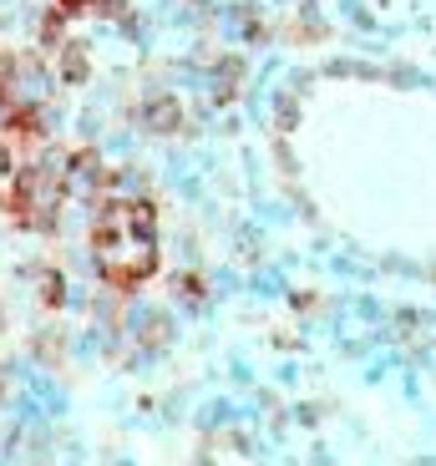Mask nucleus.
<instances>
[{
    "label": "nucleus",
    "mask_w": 436,
    "mask_h": 466,
    "mask_svg": "<svg viewBox=\"0 0 436 466\" xmlns=\"http://www.w3.org/2000/svg\"><path fill=\"white\" fill-rule=\"evenodd\" d=\"M92 258L106 289L137 294L157 274V208L147 198H112L92 218Z\"/></svg>",
    "instance_id": "nucleus-1"
},
{
    "label": "nucleus",
    "mask_w": 436,
    "mask_h": 466,
    "mask_svg": "<svg viewBox=\"0 0 436 466\" xmlns=\"http://www.w3.org/2000/svg\"><path fill=\"white\" fill-rule=\"evenodd\" d=\"M61 193H66V173H56V167H21L11 183V193H5V213H11L15 228H31V233H51L61 218Z\"/></svg>",
    "instance_id": "nucleus-2"
},
{
    "label": "nucleus",
    "mask_w": 436,
    "mask_h": 466,
    "mask_svg": "<svg viewBox=\"0 0 436 466\" xmlns=\"http://www.w3.org/2000/svg\"><path fill=\"white\" fill-rule=\"evenodd\" d=\"M0 127H5V137H15V142H41V137H46L41 106H31V102H11V106H0Z\"/></svg>",
    "instance_id": "nucleus-3"
},
{
    "label": "nucleus",
    "mask_w": 436,
    "mask_h": 466,
    "mask_svg": "<svg viewBox=\"0 0 436 466\" xmlns=\"http://www.w3.org/2000/svg\"><path fill=\"white\" fill-rule=\"evenodd\" d=\"M177 122H183L177 96H153V102L142 106V127L147 132H177Z\"/></svg>",
    "instance_id": "nucleus-4"
},
{
    "label": "nucleus",
    "mask_w": 436,
    "mask_h": 466,
    "mask_svg": "<svg viewBox=\"0 0 436 466\" xmlns=\"http://www.w3.org/2000/svg\"><path fill=\"white\" fill-rule=\"evenodd\" d=\"M15 82H21V61L11 51H0V106L15 102Z\"/></svg>",
    "instance_id": "nucleus-5"
},
{
    "label": "nucleus",
    "mask_w": 436,
    "mask_h": 466,
    "mask_svg": "<svg viewBox=\"0 0 436 466\" xmlns=\"http://www.w3.org/2000/svg\"><path fill=\"white\" fill-rule=\"evenodd\" d=\"M86 71H92V66H86V46H66V51H61V76H66L71 86L86 82Z\"/></svg>",
    "instance_id": "nucleus-6"
},
{
    "label": "nucleus",
    "mask_w": 436,
    "mask_h": 466,
    "mask_svg": "<svg viewBox=\"0 0 436 466\" xmlns=\"http://www.w3.org/2000/svg\"><path fill=\"white\" fill-rule=\"evenodd\" d=\"M61 299H66L61 274H41V309H61Z\"/></svg>",
    "instance_id": "nucleus-7"
},
{
    "label": "nucleus",
    "mask_w": 436,
    "mask_h": 466,
    "mask_svg": "<svg viewBox=\"0 0 436 466\" xmlns=\"http://www.w3.org/2000/svg\"><path fill=\"white\" fill-rule=\"evenodd\" d=\"M66 21H71V15L51 5V11H46V21H41V41H46V46H56V41H61V31H66Z\"/></svg>",
    "instance_id": "nucleus-8"
},
{
    "label": "nucleus",
    "mask_w": 436,
    "mask_h": 466,
    "mask_svg": "<svg viewBox=\"0 0 436 466\" xmlns=\"http://www.w3.org/2000/svg\"><path fill=\"white\" fill-rule=\"evenodd\" d=\"M56 11H66V15H86V11H96V0H51Z\"/></svg>",
    "instance_id": "nucleus-9"
},
{
    "label": "nucleus",
    "mask_w": 436,
    "mask_h": 466,
    "mask_svg": "<svg viewBox=\"0 0 436 466\" xmlns=\"http://www.w3.org/2000/svg\"><path fill=\"white\" fill-rule=\"evenodd\" d=\"M0 173H15V147L0 137Z\"/></svg>",
    "instance_id": "nucleus-10"
},
{
    "label": "nucleus",
    "mask_w": 436,
    "mask_h": 466,
    "mask_svg": "<svg viewBox=\"0 0 436 466\" xmlns=\"http://www.w3.org/2000/svg\"><path fill=\"white\" fill-rule=\"evenodd\" d=\"M0 319H5V315H0Z\"/></svg>",
    "instance_id": "nucleus-11"
}]
</instances>
